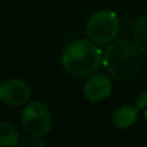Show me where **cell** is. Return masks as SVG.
<instances>
[{
    "instance_id": "52a82bcc",
    "label": "cell",
    "mask_w": 147,
    "mask_h": 147,
    "mask_svg": "<svg viewBox=\"0 0 147 147\" xmlns=\"http://www.w3.org/2000/svg\"><path fill=\"white\" fill-rule=\"evenodd\" d=\"M138 116L137 107L132 106H121L112 115V123L119 129H127L136 123Z\"/></svg>"
},
{
    "instance_id": "8992f818",
    "label": "cell",
    "mask_w": 147,
    "mask_h": 147,
    "mask_svg": "<svg viewBox=\"0 0 147 147\" xmlns=\"http://www.w3.org/2000/svg\"><path fill=\"white\" fill-rule=\"evenodd\" d=\"M112 83L111 79L105 74H96L86 79L83 88V93L88 101L98 102L107 98L111 94Z\"/></svg>"
},
{
    "instance_id": "6da1fadb",
    "label": "cell",
    "mask_w": 147,
    "mask_h": 147,
    "mask_svg": "<svg viewBox=\"0 0 147 147\" xmlns=\"http://www.w3.org/2000/svg\"><path fill=\"white\" fill-rule=\"evenodd\" d=\"M102 61L110 76L120 81L133 80L141 71V57L137 47L127 40L110 44Z\"/></svg>"
},
{
    "instance_id": "ba28073f",
    "label": "cell",
    "mask_w": 147,
    "mask_h": 147,
    "mask_svg": "<svg viewBox=\"0 0 147 147\" xmlns=\"http://www.w3.org/2000/svg\"><path fill=\"white\" fill-rule=\"evenodd\" d=\"M133 39L138 51L147 54V14H143L136 21L133 28Z\"/></svg>"
},
{
    "instance_id": "277c9868",
    "label": "cell",
    "mask_w": 147,
    "mask_h": 147,
    "mask_svg": "<svg viewBox=\"0 0 147 147\" xmlns=\"http://www.w3.org/2000/svg\"><path fill=\"white\" fill-rule=\"evenodd\" d=\"M21 124L27 134L43 137L52 129V116L48 107L38 101L26 105L21 112Z\"/></svg>"
},
{
    "instance_id": "8fae6325",
    "label": "cell",
    "mask_w": 147,
    "mask_h": 147,
    "mask_svg": "<svg viewBox=\"0 0 147 147\" xmlns=\"http://www.w3.org/2000/svg\"><path fill=\"white\" fill-rule=\"evenodd\" d=\"M137 110H142L147 107V92H143L137 99V105H136Z\"/></svg>"
},
{
    "instance_id": "7a4b0ae2",
    "label": "cell",
    "mask_w": 147,
    "mask_h": 147,
    "mask_svg": "<svg viewBox=\"0 0 147 147\" xmlns=\"http://www.w3.org/2000/svg\"><path fill=\"white\" fill-rule=\"evenodd\" d=\"M102 52L93 41L79 39L65 49L62 54V67L75 78L92 75L102 62Z\"/></svg>"
},
{
    "instance_id": "5b68a950",
    "label": "cell",
    "mask_w": 147,
    "mask_h": 147,
    "mask_svg": "<svg viewBox=\"0 0 147 147\" xmlns=\"http://www.w3.org/2000/svg\"><path fill=\"white\" fill-rule=\"evenodd\" d=\"M31 97V88L21 79H9L0 84V101L8 106L18 107Z\"/></svg>"
},
{
    "instance_id": "3957f363",
    "label": "cell",
    "mask_w": 147,
    "mask_h": 147,
    "mask_svg": "<svg viewBox=\"0 0 147 147\" xmlns=\"http://www.w3.org/2000/svg\"><path fill=\"white\" fill-rule=\"evenodd\" d=\"M119 17L112 10H97L89 17L85 26L86 36L94 44H109L119 32Z\"/></svg>"
},
{
    "instance_id": "30bf717a",
    "label": "cell",
    "mask_w": 147,
    "mask_h": 147,
    "mask_svg": "<svg viewBox=\"0 0 147 147\" xmlns=\"http://www.w3.org/2000/svg\"><path fill=\"white\" fill-rule=\"evenodd\" d=\"M16 147H45V143L43 140H40V137H32L31 136V138L20 141Z\"/></svg>"
},
{
    "instance_id": "7c38bea8",
    "label": "cell",
    "mask_w": 147,
    "mask_h": 147,
    "mask_svg": "<svg viewBox=\"0 0 147 147\" xmlns=\"http://www.w3.org/2000/svg\"><path fill=\"white\" fill-rule=\"evenodd\" d=\"M145 117H146V119H147V110H146V111H145Z\"/></svg>"
},
{
    "instance_id": "9c48e42d",
    "label": "cell",
    "mask_w": 147,
    "mask_h": 147,
    "mask_svg": "<svg viewBox=\"0 0 147 147\" xmlns=\"http://www.w3.org/2000/svg\"><path fill=\"white\" fill-rule=\"evenodd\" d=\"M20 142L17 129L9 123H0V147H16Z\"/></svg>"
}]
</instances>
